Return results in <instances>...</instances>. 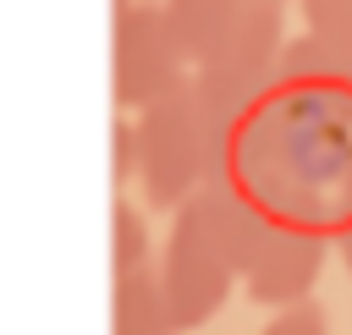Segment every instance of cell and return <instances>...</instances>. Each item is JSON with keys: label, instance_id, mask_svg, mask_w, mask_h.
Wrapping results in <instances>:
<instances>
[{"label": "cell", "instance_id": "6da1fadb", "mask_svg": "<svg viewBox=\"0 0 352 335\" xmlns=\"http://www.w3.org/2000/svg\"><path fill=\"white\" fill-rule=\"evenodd\" d=\"M264 225V209L236 181H204L170 220L165 253H160V286L170 302L176 330H198L226 302L231 280L242 275V258Z\"/></svg>", "mask_w": 352, "mask_h": 335}, {"label": "cell", "instance_id": "7a4b0ae2", "mask_svg": "<svg viewBox=\"0 0 352 335\" xmlns=\"http://www.w3.org/2000/svg\"><path fill=\"white\" fill-rule=\"evenodd\" d=\"M138 181L154 209H182L204 181H231V137H220L192 93V77L138 110Z\"/></svg>", "mask_w": 352, "mask_h": 335}, {"label": "cell", "instance_id": "3957f363", "mask_svg": "<svg viewBox=\"0 0 352 335\" xmlns=\"http://www.w3.org/2000/svg\"><path fill=\"white\" fill-rule=\"evenodd\" d=\"M286 49V27H280V0H248L242 22L187 71L192 93L209 115V126L220 137H236V126L253 115V104L270 93L275 66Z\"/></svg>", "mask_w": 352, "mask_h": 335}, {"label": "cell", "instance_id": "277c9868", "mask_svg": "<svg viewBox=\"0 0 352 335\" xmlns=\"http://www.w3.org/2000/svg\"><path fill=\"white\" fill-rule=\"evenodd\" d=\"M182 49L165 22V0H116V27H110V99L116 110H148L165 88H176Z\"/></svg>", "mask_w": 352, "mask_h": 335}, {"label": "cell", "instance_id": "5b68a950", "mask_svg": "<svg viewBox=\"0 0 352 335\" xmlns=\"http://www.w3.org/2000/svg\"><path fill=\"white\" fill-rule=\"evenodd\" d=\"M319 269H324V236L264 214V225H258V236H253V247L242 258V286H248L253 302L286 313V308L308 302Z\"/></svg>", "mask_w": 352, "mask_h": 335}, {"label": "cell", "instance_id": "8992f818", "mask_svg": "<svg viewBox=\"0 0 352 335\" xmlns=\"http://www.w3.org/2000/svg\"><path fill=\"white\" fill-rule=\"evenodd\" d=\"M110 335H176V319H170V302H165V286H160L154 264L116 275V286H110Z\"/></svg>", "mask_w": 352, "mask_h": 335}, {"label": "cell", "instance_id": "52a82bcc", "mask_svg": "<svg viewBox=\"0 0 352 335\" xmlns=\"http://www.w3.org/2000/svg\"><path fill=\"white\" fill-rule=\"evenodd\" d=\"M248 0H165V22H170V38L187 60V71L242 22Z\"/></svg>", "mask_w": 352, "mask_h": 335}, {"label": "cell", "instance_id": "ba28073f", "mask_svg": "<svg viewBox=\"0 0 352 335\" xmlns=\"http://www.w3.org/2000/svg\"><path fill=\"white\" fill-rule=\"evenodd\" d=\"M302 22H308V33L352 71V0H302Z\"/></svg>", "mask_w": 352, "mask_h": 335}, {"label": "cell", "instance_id": "9c48e42d", "mask_svg": "<svg viewBox=\"0 0 352 335\" xmlns=\"http://www.w3.org/2000/svg\"><path fill=\"white\" fill-rule=\"evenodd\" d=\"M110 264H116V275L148 264V225H143V214L126 198L110 203Z\"/></svg>", "mask_w": 352, "mask_h": 335}, {"label": "cell", "instance_id": "30bf717a", "mask_svg": "<svg viewBox=\"0 0 352 335\" xmlns=\"http://www.w3.org/2000/svg\"><path fill=\"white\" fill-rule=\"evenodd\" d=\"M264 335H330V324H324V308H314V302H297V308L275 313V319L264 324Z\"/></svg>", "mask_w": 352, "mask_h": 335}, {"label": "cell", "instance_id": "8fae6325", "mask_svg": "<svg viewBox=\"0 0 352 335\" xmlns=\"http://www.w3.org/2000/svg\"><path fill=\"white\" fill-rule=\"evenodd\" d=\"M110 132H116V137H110V143H116V176H126V170H138V126H126V121H116Z\"/></svg>", "mask_w": 352, "mask_h": 335}, {"label": "cell", "instance_id": "7c38bea8", "mask_svg": "<svg viewBox=\"0 0 352 335\" xmlns=\"http://www.w3.org/2000/svg\"><path fill=\"white\" fill-rule=\"evenodd\" d=\"M336 242H341V258H346V269H352V225H346V231H341Z\"/></svg>", "mask_w": 352, "mask_h": 335}]
</instances>
